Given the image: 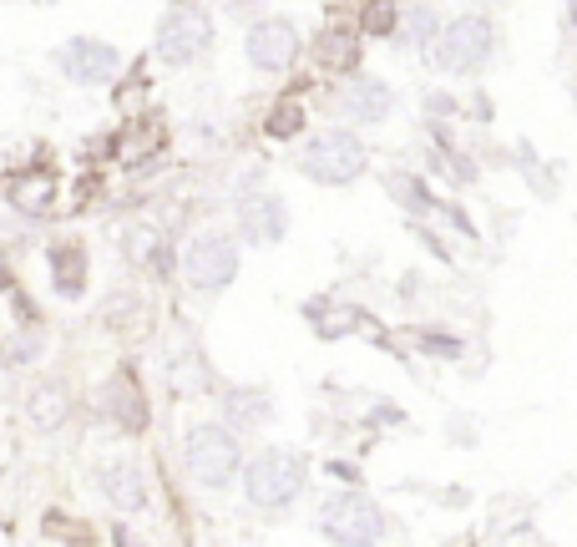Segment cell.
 <instances>
[{
	"label": "cell",
	"instance_id": "obj_1",
	"mask_svg": "<svg viewBox=\"0 0 577 547\" xmlns=\"http://www.w3.org/2000/svg\"><path fill=\"white\" fill-rule=\"evenodd\" d=\"M183 466H188V477H193L198 487H213V492L233 487L238 466H243V441H238V431H233V426H213V421L193 426V431L183 436Z\"/></svg>",
	"mask_w": 577,
	"mask_h": 547
},
{
	"label": "cell",
	"instance_id": "obj_2",
	"mask_svg": "<svg viewBox=\"0 0 577 547\" xmlns=\"http://www.w3.org/2000/svg\"><path fill=\"white\" fill-rule=\"evenodd\" d=\"M299 173L324 183V188H345L365 173V147L355 132H340V127H329V132H314L299 152Z\"/></svg>",
	"mask_w": 577,
	"mask_h": 547
},
{
	"label": "cell",
	"instance_id": "obj_3",
	"mask_svg": "<svg viewBox=\"0 0 577 547\" xmlns=\"http://www.w3.org/2000/svg\"><path fill=\"white\" fill-rule=\"evenodd\" d=\"M243 492H249L254 507L264 512H279L289 507L299 492H304V456L299 451H284V446H269L249 461V472H243Z\"/></svg>",
	"mask_w": 577,
	"mask_h": 547
},
{
	"label": "cell",
	"instance_id": "obj_4",
	"mask_svg": "<svg viewBox=\"0 0 577 547\" xmlns=\"http://www.w3.org/2000/svg\"><path fill=\"white\" fill-rule=\"evenodd\" d=\"M152 51L162 66H193L213 51V16L203 6H173L168 16L157 21Z\"/></svg>",
	"mask_w": 577,
	"mask_h": 547
},
{
	"label": "cell",
	"instance_id": "obj_5",
	"mask_svg": "<svg viewBox=\"0 0 577 547\" xmlns=\"http://www.w3.org/2000/svg\"><path fill=\"white\" fill-rule=\"evenodd\" d=\"M491 46H497V26H491V16L466 11V16H456L436 36V66L446 76H471V71H481L491 61Z\"/></svg>",
	"mask_w": 577,
	"mask_h": 547
},
{
	"label": "cell",
	"instance_id": "obj_6",
	"mask_svg": "<svg viewBox=\"0 0 577 547\" xmlns=\"http://www.w3.org/2000/svg\"><path fill=\"white\" fill-rule=\"evenodd\" d=\"M183 279L193 294H223L238 279V239L233 233H198V239L183 249Z\"/></svg>",
	"mask_w": 577,
	"mask_h": 547
},
{
	"label": "cell",
	"instance_id": "obj_7",
	"mask_svg": "<svg viewBox=\"0 0 577 547\" xmlns=\"http://www.w3.org/2000/svg\"><path fill=\"white\" fill-rule=\"evenodd\" d=\"M319 532H324L329 542H350V547H360V542H380V537L390 532V517H385L370 497H360V492H340V497H329V502L319 507Z\"/></svg>",
	"mask_w": 577,
	"mask_h": 547
},
{
	"label": "cell",
	"instance_id": "obj_8",
	"mask_svg": "<svg viewBox=\"0 0 577 547\" xmlns=\"http://www.w3.org/2000/svg\"><path fill=\"white\" fill-rule=\"evenodd\" d=\"M56 66L76 87H102V82H112V76L122 71V51L112 41H97V36H71L56 51Z\"/></svg>",
	"mask_w": 577,
	"mask_h": 547
},
{
	"label": "cell",
	"instance_id": "obj_9",
	"mask_svg": "<svg viewBox=\"0 0 577 547\" xmlns=\"http://www.w3.org/2000/svg\"><path fill=\"white\" fill-rule=\"evenodd\" d=\"M243 51H249V61L259 71H289L294 56H299V31L284 21V16H264L249 26V36H243Z\"/></svg>",
	"mask_w": 577,
	"mask_h": 547
},
{
	"label": "cell",
	"instance_id": "obj_10",
	"mask_svg": "<svg viewBox=\"0 0 577 547\" xmlns=\"http://www.w3.org/2000/svg\"><path fill=\"white\" fill-rule=\"evenodd\" d=\"M284 233H289V208H284V198H274V193L238 198V239H243V244L269 249V244L284 239Z\"/></svg>",
	"mask_w": 577,
	"mask_h": 547
},
{
	"label": "cell",
	"instance_id": "obj_11",
	"mask_svg": "<svg viewBox=\"0 0 577 547\" xmlns=\"http://www.w3.org/2000/svg\"><path fill=\"white\" fill-rule=\"evenodd\" d=\"M335 107H340V117H350V122H385L390 112H395V92L380 82V76H355V82H345L340 87V97H335Z\"/></svg>",
	"mask_w": 577,
	"mask_h": 547
},
{
	"label": "cell",
	"instance_id": "obj_12",
	"mask_svg": "<svg viewBox=\"0 0 577 547\" xmlns=\"http://www.w3.org/2000/svg\"><path fill=\"white\" fill-rule=\"evenodd\" d=\"M66 416H71V390L61 380H36L26 390V421L36 431H61Z\"/></svg>",
	"mask_w": 577,
	"mask_h": 547
},
{
	"label": "cell",
	"instance_id": "obj_13",
	"mask_svg": "<svg viewBox=\"0 0 577 547\" xmlns=\"http://www.w3.org/2000/svg\"><path fill=\"white\" fill-rule=\"evenodd\" d=\"M102 497L117 507V512H142L147 507V482L132 461H117V466H102V477H97Z\"/></svg>",
	"mask_w": 577,
	"mask_h": 547
},
{
	"label": "cell",
	"instance_id": "obj_14",
	"mask_svg": "<svg viewBox=\"0 0 577 547\" xmlns=\"http://www.w3.org/2000/svg\"><path fill=\"white\" fill-rule=\"evenodd\" d=\"M102 401H107V416L122 431H142L147 426V401H142V390L132 385V375H112L102 385Z\"/></svg>",
	"mask_w": 577,
	"mask_h": 547
},
{
	"label": "cell",
	"instance_id": "obj_15",
	"mask_svg": "<svg viewBox=\"0 0 577 547\" xmlns=\"http://www.w3.org/2000/svg\"><path fill=\"white\" fill-rule=\"evenodd\" d=\"M51 284L61 299L87 294V249L81 244H51Z\"/></svg>",
	"mask_w": 577,
	"mask_h": 547
},
{
	"label": "cell",
	"instance_id": "obj_16",
	"mask_svg": "<svg viewBox=\"0 0 577 547\" xmlns=\"http://www.w3.org/2000/svg\"><path fill=\"white\" fill-rule=\"evenodd\" d=\"M223 411H228V426H233V431H259V426H269L274 401L264 396V390H233V396L223 401Z\"/></svg>",
	"mask_w": 577,
	"mask_h": 547
},
{
	"label": "cell",
	"instance_id": "obj_17",
	"mask_svg": "<svg viewBox=\"0 0 577 547\" xmlns=\"http://www.w3.org/2000/svg\"><path fill=\"white\" fill-rule=\"evenodd\" d=\"M319 61L329 71H355L360 66V36L355 31H324L319 36Z\"/></svg>",
	"mask_w": 577,
	"mask_h": 547
},
{
	"label": "cell",
	"instance_id": "obj_18",
	"mask_svg": "<svg viewBox=\"0 0 577 547\" xmlns=\"http://www.w3.org/2000/svg\"><path fill=\"white\" fill-rule=\"evenodd\" d=\"M400 36H405V46H436V36H441L436 11H431V6L410 11V16H405V26H400Z\"/></svg>",
	"mask_w": 577,
	"mask_h": 547
},
{
	"label": "cell",
	"instance_id": "obj_19",
	"mask_svg": "<svg viewBox=\"0 0 577 547\" xmlns=\"http://www.w3.org/2000/svg\"><path fill=\"white\" fill-rule=\"evenodd\" d=\"M385 188H390V193H395V203H405L410 213H426V208H431L426 183H421V178H410V173H390V178H385Z\"/></svg>",
	"mask_w": 577,
	"mask_h": 547
},
{
	"label": "cell",
	"instance_id": "obj_20",
	"mask_svg": "<svg viewBox=\"0 0 577 547\" xmlns=\"http://www.w3.org/2000/svg\"><path fill=\"white\" fill-rule=\"evenodd\" d=\"M208 365H203V355H188V365H178L173 370V390L178 396H193V390H208Z\"/></svg>",
	"mask_w": 577,
	"mask_h": 547
},
{
	"label": "cell",
	"instance_id": "obj_21",
	"mask_svg": "<svg viewBox=\"0 0 577 547\" xmlns=\"http://www.w3.org/2000/svg\"><path fill=\"white\" fill-rule=\"evenodd\" d=\"M299 127H304V112H299L294 102H284V107H274V117L264 122V132H269V137H294Z\"/></svg>",
	"mask_w": 577,
	"mask_h": 547
},
{
	"label": "cell",
	"instance_id": "obj_22",
	"mask_svg": "<svg viewBox=\"0 0 577 547\" xmlns=\"http://www.w3.org/2000/svg\"><path fill=\"white\" fill-rule=\"evenodd\" d=\"M365 31H370V36H390V31H395V0L365 11Z\"/></svg>",
	"mask_w": 577,
	"mask_h": 547
},
{
	"label": "cell",
	"instance_id": "obj_23",
	"mask_svg": "<svg viewBox=\"0 0 577 547\" xmlns=\"http://www.w3.org/2000/svg\"><path fill=\"white\" fill-rule=\"evenodd\" d=\"M36 350H41V340H36V335H21V340L6 345V355H11L6 365H26V360H36Z\"/></svg>",
	"mask_w": 577,
	"mask_h": 547
},
{
	"label": "cell",
	"instance_id": "obj_24",
	"mask_svg": "<svg viewBox=\"0 0 577 547\" xmlns=\"http://www.w3.org/2000/svg\"><path fill=\"white\" fill-rule=\"evenodd\" d=\"M259 6H264V0H223V11H228L233 21H238V16H254Z\"/></svg>",
	"mask_w": 577,
	"mask_h": 547
},
{
	"label": "cell",
	"instance_id": "obj_25",
	"mask_svg": "<svg viewBox=\"0 0 577 547\" xmlns=\"http://www.w3.org/2000/svg\"><path fill=\"white\" fill-rule=\"evenodd\" d=\"M421 345L436 350V355H461V345H456V340H441V335H421Z\"/></svg>",
	"mask_w": 577,
	"mask_h": 547
},
{
	"label": "cell",
	"instance_id": "obj_26",
	"mask_svg": "<svg viewBox=\"0 0 577 547\" xmlns=\"http://www.w3.org/2000/svg\"><path fill=\"white\" fill-rule=\"evenodd\" d=\"M395 6H400V0H395Z\"/></svg>",
	"mask_w": 577,
	"mask_h": 547
}]
</instances>
